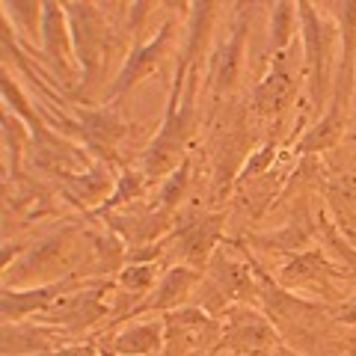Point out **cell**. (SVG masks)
<instances>
[{"mask_svg": "<svg viewBox=\"0 0 356 356\" xmlns=\"http://www.w3.org/2000/svg\"><path fill=\"white\" fill-rule=\"evenodd\" d=\"M161 264L158 261H128L125 267H119V273H116V288L125 297L131 300H137V306H140V300L146 297L154 285H158L161 280Z\"/></svg>", "mask_w": 356, "mask_h": 356, "instance_id": "cell-24", "label": "cell"}, {"mask_svg": "<svg viewBox=\"0 0 356 356\" xmlns=\"http://www.w3.org/2000/svg\"><path fill=\"white\" fill-rule=\"evenodd\" d=\"M300 86H306L303 72V44L294 42L288 51L273 54L270 65L250 92V113L259 119L280 122L294 107Z\"/></svg>", "mask_w": 356, "mask_h": 356, "instance_id": "cell-5", "label": "cell"}, {"mask_svg": "<svg viewBox=\"0 0 356 356\" xmlns=\"http://www.w3.org/2000/svg\"><path fill=\"white\" fill-rule=\"evenodd\" d=\"M146 187H149L146 172H143V170H131V166H122L113 193L107 196V202L102 208H95V214L98 217H110V214H116V211H122V208H131L134 202H140V199H143Z\"/></svg>", "mask_w": 356, "mask_h": 356, "instance_id": "cell-22", "label": "cell"}, {"mask_svg": "<svg viewBox=\"0 0 356 356\" xmlns=\"http://www.w3.org/2000/svg\"><path fill=\"white\" fill-rule=\"evenodd\" d=\"M77 125H81V137L92 152H107V158L116 154V143L125 137V122L116 116V110H81L77 113Z\"/></svg>", "mask_w": 356, "mask_h": 356, "instance_id": "cell-20", "label": "cell"}, {"mask_svg": "<svg viewBox=\"0 0 356 356\" xmlns=\"http://www.w3.org/2000/svg\"><path fill=\"white\" fill-rule=\"evenodd\" d=\"M297 3L280 0L270 6V54H282L297 42Z\"/></svg>", "mask_w": 356, "mask_h": 356, "instance_id": "cell-26", "label": "cell"}, {"mask_svg": "<svg viewBox=\"0 0 356 356\" xmlns=\"http://www.w3.org/2000/svg\"><path fill=\"white\" fill-rule=\"evenodd\" d=\"M30 140V128L6 110L3 113V146H6V163L13 170V178H21V158H24V146Z\"/></svg>", "mask_w": 356, "mask_h": 356, "instance_id": "cell-28", "label": "cell"}, {"mask_svg": "<svg viewBox=\"0 0 356 356\" xmlns=\"http://www.w3.org/2000/svg\"><path fill=\"white\" fill-rule=\"evenodd\" d=\"M36 356H104V350H102V344H95V341H74V344H63L57 350L36 353Z\"/></svg>", "mask_w": 356, "mask_h": 356, "instance_id": "cell-31", "label": "cell"}, {"mask_svg": "<svg viewBox=\"0 0 356 356\" xmlns=\"http://www.w3.org/2000/svg\"><path fill=\"white\" fill-rule=\"evenodd\" d=\"M220 327L211 356H270L282 344L273 321L255 306H229L220 315Z\"/></svg>", "mask_w": 356, "mask_h": 356, "instance_id": "cell-8", "label": "cell"}, {"mask_svg": "<svg viewBox=\"0 0 356 356\" xmlns=\"http://www.w3.org/2000/svg\"><path fill=\"white\" fill-rule=\"evenodd\" d=\"M324 238H327V250H332L339 255V261L344 267V273H348V280H356V250L339 238V232H336V226H332V220L327 214H324Z\"/></svg>", "mask_w": 356, "mask_h": 356, "instance_id": "cell-30", "label": "cell"}, {"mask_svg": "<svg viewBox=\"0 0 356 356\" xmlns=\"http://www.w3.org/2000/svg\"><path fill=\"white\" fill-rule=\"evenodd\" d=\"M42 60L51 65L54 74L69 83H74L77 72H81L69 13H65V3H57V0H44L42 3Z\"/></svg>", "mask_w": 356, "mask_h": 356, "instance_id": "cell-14", "label": "cell"}, {"mask_svg": "<svg viewBox=\"0 0 356 356\" xmlns=\"http://www.w3.org/2000/svg\"><path fill=\"white\" fill-rule=\"evenodd\" d=\"M350 119H353V125H356V95H353V116Z\"/></svg>", "mask_w": 356, "mask_h": 356, "instance_id": "cell-35", "label": "cell"}, {"mask_svg": "<svg viewBox=\"0 0 356 356\" xmlns=\"http://www.w3.org/2000/svg\"><path fill=\"white\" fill-rule=\"evenodd\" d=\"M348 353H350V356H356V344H350V348H348Z\"/></svg>", "mask_w": 356, "mask_h": 356, "instance_id": "cell-36", "label": "cell"}, {"mask_svg": "<svg viewBox=\"0 0 356 356\" xmlns=\"http://www.w3.org/2000/svg\"><path fill=\"white\" fill-rule=\"evenodd\" d=\"M270 356H303V353H297L294 348H288V344L282 341V344H280V348H276V350H273Z\"/></svg>", "mask_w": 356, "mask_h": 356, "instance_id": "cell-33", "label": "cell"}, {"mask_svg": "<svg viewBox=\"0 0 356 356\" xmlns=\"http://www.w3.org/2000/svg\"><path fill=\"white\" fill-rule=\"evenodd\" d=\"M226 241V211H199V214H178L175 226L163 243V255H175V264L205 270L211 255Z\"/></svg>", "mask_w": 356, "mask_h": 356, "instance_id": "cell-7", "label": "cell"}, {"mask_svg": "<svg viewBox=\"0 0 356 356\" xmlns=\"http://www.w3.org/2000/svg\"><path fill=\"white\" fill-rule=\"evenodd\" d=\"M202 282V270H193V267L184 264H170L161 273L158 285L140 300V306L131 312V318L140 315H166V312H175L187 306L193 300V291Z\"/></svg>", "mask_w": 356, "mask_h": 356, "instance_id": "cell-15", "label": "cell"}, {"mask_svg": "<svg viewBox=\"0 0 356 356\" xmlns=\"http://www.w3.org/2000/svg\"><path fill=\"white\" fill-rule=\"evenodd\" d=\"M0 92H3V102H6V110H13V116H18L24 125L30 128L33 140H51L48 131H44L42 119L36 113V107H33V102L24 95V89H21L13 77H9V72H3V77H0Z\"/></svg>", "mask_w": 356, "mask_h": 356, "instance_id": "cell-25", "label": "cell"}, {"mask_svg": "<svg viewBox=\"0 0 356 356\" xmlns=\"http://www.w3.org/2000/svg\"><path fill=\"white\" fill-rule=\"evenodd\" d=\"M175 36H178V27H175V18H166L163 24L158 27L154 33V39L149 42H140L134 39V48L125 60H122L119 72L113 77V83L107 86L104 92V102L107 104H116L122 95L128 92V89L137 86L143 77L154 74L163 65V60H170V54L175 51Z\"/></svg>", "mask_w": 356, "mask_h": 356, "instance_id": "cell-11", "label": "cell"}, {"mask_svg": "<svg viewBox=\"0 0 356 356\" xmlns=\"http://www.w3.org/2000/svg\"><path fill=\"white\" fill-rule=\"evenodd\" d=\"M166 324V348L163 356H191V353H208L220 341V318L208 315L205 309L187 303L175 312L163 315Z\"/></svg>", "mask_w": 356, "mask_h": 356, "instance_id": "cell-12", "label": "cell"}, {"mask_svg": "<svg viewBox=\"0 0 356 356\" xmlns=\"http://www.w3.org/2000/svg\"><path fill=\"white\" fill-rule=\"evenodd\" d=\"M250 158V128L243 113L226 116L222 113V125L214 134V154H211V199L222 202L232 191Z\"/></svg>", "mask_w": 356, "mask_h": 356, "instance_id": "cell-10", "label": "cell"}, {"mask_svg": "<svg viewBox=\"0 0 356 356\" xmlns=\"http://www.w3.org/2000/svg\"><path fill=\"white\" fill-rule=\"evenodd\" d=\"M69 13V24H72V39H74V54L81 63V89L77 95H89L102 81V74L107 72V57L113 54V39L116 30L110 27L104 3H83V0H72L65 3Z\"/></svg>", "mask_w": 356, "mask_h": 356, "instance_id": "cell-4", "label": "cell"}, {"mask_svg": "<svg viewBox=\"0 0 356 356\" xmlns=\"http://www.w3.org/2000/svg\"><path fill=\"white\" fill-rule=\"evenodd\" d=\"M348 280V273H344V267H339L336 261H332L330 250L321 243V247H309L303 252L291 255L280 270H276V285L285 288V291H312L315 297H324V303H330V300H339V288L336 282ZM341 303V300H339Z\"/></svg>", "mask_w": 356, "mask_h": 356, "instance_id": "cell-9", "label": "cell"}, {"mask_svg": "<svg viewBox=\"0 0 356 356\" xmlns=\"http://www.w3.org/2000/svg\"><path fill=\"white\" fill-rule=\"evenodd\" d=\"M276 158H280V143L267 140L259 152H252L250 158H247V163H243V170L238 175V181H235V191H241V187H247L252 181H259V178L276 163Z\"/></svg>", "mask_w": 356, "mask_h": 356, "instance_id": "cell-29", "label": "cell"}, {"mask_svg": "<svg viewBox=\"0 0 356 356\" xmlns=\"http://www.w3.org/2000/svg\"><path fill=\"white\" fill-rule=\"evenodd\" d=\"M104 356H107V353H104Z\"/></svg>", "mask_w": 356, "mask_h": 356, "instance_id": "cell-37", "label": "cell"}, {"mask_svg": "<svg viewBox=\"0 0 356 356\" xmlns=\"http://www.w3.org/2000/svg\"><path fill=\"white\" fill-rule=\"evenodd\" d=\"M191 24H187L184 42L178 44V63L170 86V98L163 107V122L154 140L143 152L140 170L149 181H163L170 172H175L187 158V146L202 128V69H208L205 44L211 39V27L217 18V3H193L191 6Z\"/></svg>", "mask_w": 356, "mask_h": 356, "instance_id": "cell-1", "label": "cell"}, {"mask_svg": "<svg viewBox=\"0 0 356 356\" xmlns=\"http://www.w3.org/2000/svg\"><path fill=\"white\" fill-rule=\"evenodd\" d=\"M252 3H235V18L226 30V39H220L208 54L205 69V89L211 104L220 107L229 102L243 77V60H247V36L252 21Z\"/></svg>", "mask_w": 356, "mask_h": 356, "instance_id": "cell-6", "label": "cell"}, {"mask_svg": "<svg viewBox=\"0 0 356 356\" xmlns=\"http://www.w3.org/2000/svg\"><path fill=\"white\" fill-rule=\"evenodd\" d=\"M83 285L81 270H72L60 276V280L42 282V285H30V288H3L0 297V315L3 324H24L27 318H39L44 315L63 294L77 291Z\"/></svg>", "mask_w": 356, "mask_h": 356, "instance_id": "cell-13", "label": "cell"}, {"mask_svg": "<svg viewBox=\"0 0 356 356\" xmlns=\"http://www.w3.org/2000/svg\"><path fill=\"white\" fill-rule=\"evenodd\" d=\"M344 143H350V146L356 149V125H353V128L348 131V137H344Z\"/></svg>", "mask_w": 356, "mask_h": 356, "instance_id": "cell-34", "label": "cell"}, {"mask_svg": "<svg viewBox=\"0 0 356 356\" xmlns=\"http://www.w3.org/2000/svg\"><path fill=\"white\" fill-rule=\"evenodd\" d=\"M102 350L107 356H158L166 348V324L163 315H152L140 324H128L102 339Z\"/></svg>", "mask_w": 356, "mask_h": 356, "instance_id": "cell-16", "label": "cell"}, {"mask_svg": "<svg viewBox=\"0 0 356 356\" xmlns=\"http://www.w3.org/2000/svg\"><path fill=\"white\" fill-rule=\"evenodd\" d=\"M113 187H116L113 170H110L104 161H95L83 175L72 178L69 187H65V196L81 208H102Z\"/></svg>", "mask_w": 356, "mask_h": 356, "instance_id": "cell-21", "label": "cell"}, {"mask_svg": "<svg viewBox=\"0 0 356 356\" xmlns=\"http://www.w3.org/2000/svg\"><path fill=\"white\" fill-rule=\"evenodd\" d=\"M300 21V44H303V72H306V116L330 104L332 77H336L339 57V27L330 15L318 13L315 3L300 0L297 3Z\"/></svg>", "mask_w": 356, "mask_h": 356, "instance_id": "cell-3", "label": "cell"}, {"mask_svg": "<svg viewBox=\"0 0 356 356\" xmlns=\"http://www.w3.org/2000/svg\"><path fill=\"white\" fill-rule=\"evenodd\" d=\"M74 238H77L74 226L63 229V232H57V235H51V238H44L39 247L33 252H27L24 259H21V264L15 267V270H9V273H18V276H24L27 270H39L44 276L72 273L69 261L74 259Z\"/></svg>", "mask_w": 356, "mask_h": 356, "instance_id": "cell-18", "label": "cell"}, {"mask_svg": "<svg viewBox=\"0 0 356 356\" xmlns=\"http://www.w3.org/2000/svg\"><path fill=\"white\" fill-rule=\"evenodd\" d=\"M259 300V280H255V259L235 241H222L202 270V282L193 291L191 303L220 318L229 306H250Z\"/></svg>", "mask_w": 356, "mask_h": 356, "instance_id": "cell-2", "label": "cell"}, {"mask_svg": "<svg viewBox=\"0 0 356 356\" xmlns=\"http://www.w3.org/2000/svg\"><path fill=\"white\" fill-rule=\"evenodd\" d=\"M3 18H13L15 30L30 42L42 44V3L39 0H6L3 3Z\"/></svg>", "mask_w": 356, "mask_h": 356, "instance_id": "cell-27", "label": "cell"}, {"mask_svg": "<svg viewBox=\"0 0 356 356\" xmlns=\"http://www.w3.org/2000/svg\"><path fill=\"white\" fill-rule=\"evenodd\" d=\"M193 181V158L187 154V158L181 161V166H178L175 172H170L163 178V181L158 184V199H154V208L161 211V214L166 217H178V205L184 202L187 196V187H191Z\"/></svg>", "mask_w": 356, "mask_h": 356, "instance_id": "cell-23", "label": "cell"}, {"mask_svg": "<svg viewBox=\"0 0 356 356\" xmlns=\"http://www.w3.org/2000/svg\"><path fill=\"white\" fill-rule=\"evenodd\" d=\"M348 119L350 116H344V113H339V110L327 107L324 113H321L303 131V137L294 143V154H297V158H312V154H321V152L336 149L339 143H344V137H348V131H350L348 128Z\"/></svg>", "mask_w": 356, "mask_h": 356, "instance_id": "cell-19", "label": "cell"}, {"mask_svg": "<svg viewBox=\"0 0 356 356\" xmlns=\"http://www.w3.org/2000/svg\"><path fill=\"white\" fill-rule=\"evenodd\" d=\"M321 193L327 199V217L332 220L339 238L356 250V175H327L321 181Z\"/></svg>", "mask_w": 356, "mask_h": 356, "instance_id": "cell-17", "label": "cell"}, {"mask_svg": "<svg viewBox=\"0 0 356 356\" xmlns=\"http://www.w3.org/2000/svg\"><path fill=\"white\" fill-rule=\"evenodd\" d=\"M332 321L341 327H356V294L344 297L341 303H336V309H332Z\"/></svg>", "mask_w": 356, "mask_h": 356, "instance_id": "cell-32", "label": "cell"}]
</instances>
